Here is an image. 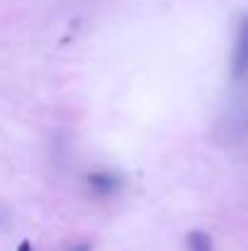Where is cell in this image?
<instances>
[{
	"label": "cell",
	"instance_id": "cell-3",
	"mask_svg": "<svg viewBox=\"0 0 248 251\" xmlns=\"http://www.w3.org/2000/svg\"><path fill=\"white\" fill-rule=\"evenodd\" d=\"M187 244H190L192 251H212V239H209V234H204V232H200V229H195V232L187 234Z\"/></svg>",
	"mask_w": 248,
	"mask_h": 251
},
{
	"label": "cell",
	"instance_id": "cell-4",
	"mask_svg": "<svg viewBox=\"0 0 248 251\" xmlns=\"http://www.w3.org/2000/svg\"><path fill=\"white\" fill-rule=\"evenodd\" d=\"M15 251H34V249H32V242H29V239H22Z\"/></svg>",
	"mask_w": 248,
	"mask_h": 251
},
{
	"label": "cell",
	"instance_id": "cell-5",
	"mask_svg": "<svg viewBox=\"0 0 248 251\" xmlns=\"http://www.w3.org/2000/svg\"><path fill=\"white\" fill-rule=\"evenodd\" d=\"M71 251H92V247L90 244H81V247H76V249H71Z\"/></svg>",
	"mask_w": 248,
	"mask_h": 251
},
{
	"label": "cell",
	"instance_id": "cell-1",
	"mask_svg": "<svg viewBox=\"0 0 248 251\" xmlns=\"http://www.w3.org/2000/svg\"><path fill=\"white\" fill-rule=\"evenodd\" d=\"M88 185L100 195H110L122 188V178L112 171H92V173H88Z\"/></svg>",
	"mask_w": 248,
	"mask_h": 251
},
{
	"label": "cell",
	"instance_id": "cell-2",
	"mask_svg": "<svg viewBox=\"0 0 248 251\" xmlns=\"http://www.w3.org/2000/svg\"><path fill=\"white\" fill-rule=\"evenodd\" d=\"M236 76H244V69H246V22H241V29H239V44H236Z\"/></svg>",
	"mask_w": 248,
	"mask_h": 251
}]
</instances>
